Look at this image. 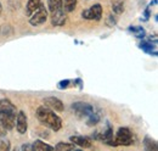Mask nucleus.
Segmentation results:
<instances>
[{
	"label": "nucleus",
	"mask_w": 158,
	"mask_h": 151,
	"mask_svg": "<svg viewBox=\"0 0 158 151\" xmlns=\"http://www.w3.org/2000/svg\"><path fill=\"white\" fill-rule=\"evenodd\" d=\"M143 145H145V149L148 151H157L158 146H157V143L155 140H152L150 136H146L145 140H143Z\"/></svg>",
	"instance_id": "nucleus-19"
},
{
	"label": "nucleus",
	"mask_w": 158,
	"mask_h": 151,
	"mask_svg": "<svg viewBox=\"0 0 158 151\" xmlns=\"http://www.w3.org/2000/svg\"><path fill=\"white\" fill-rule=\"evenodd\" d=\"M55 148L41 141V140H35L32 145V151H54Z\"/></svg>",
	"instance_id": "nucleus-14"
},
{
	"label": "nucleus",
	"mask_w": 158,
	"mask_h": 151,
	"mask_svg": "<svg viewBox=\"0 0 158 151\" xmlns=\"http://www.w3.org/2000/svg\"><path fill=\"white\" fill-rule=\"evenodd\" d=\"M112 10H113V12H114V14L120 15V14L124 11L123 1H120V0H114V1L112 2Z\"/></svg>",
	"instance_id": "nucleus-21"
},
{
	"label": "nucleus",
	"mask_w": 158,
	"mask_h": 151,
	"mask_svg": "<svg viewBox=\"0 0 158 151\" xmlns=\"http://www.w3.org/2000/svg\"><path fill=\"white\" fill-rule=\"evenodd\" d=\"M44 105H46L48 107H50L51 110L56 111V112H62L64 110V105L63 102L60 100L59 97L55 96H49L44 99Z\"/></svg>",
	"instance_id": "nucleus-8"
},
{
	"label": "nucleus",
	"mask_w": 158,
	"mask_h": 151,
	"mask_svg": "<svg viewBox=\"0 0 158 151\" xmlns=\"http://www.w3.org/2000/svg\"><path fill=\"white\" fill-rule=\"evenodd\" d=\"M1 11H2V6H1V2H0V14H1Z\"/></svg>",
	"instance_id": "nucleus-27"
},
{
	"label": "nucleus",
	"mask_w": 158,
	"mask_h": 151,
	"mask_svg": "<svg viewBox=\"0 0 158 151\" xmlns=\"http://www.w3.org/2000/svg\"><path fill=\"white\" fill-rule=\"evenodd\" d=\"M77 0H62V7L64 12H72L77 7Z\"/></svg>",
	"instance_id": "nucleus-17"
},
{
	"label": "nucleus",
	"mask_w": 158,
	"mask_h": 151,
	"mask_svg": "<svg viewBox=\"0 0 158 151\" xmlns=\"http://www.w3.org/2000/svg\"><path fill=\"white\" fill-rule=\"evenodd\" d=\"M81 17L85 19H95L100 21L102 17V6L100 4H94L91 7L83 10L81 12Z\"/></svg>",
	"instance_id": "nucleus-5"
},
{
	"label": "nucleus",
	"mask_w": 158,
	"mask_h": 151,
	"mask_svg": "<svg viewBox=\"0 0 158 151\" xmlns=\"http://www.w3.org/2000/svg\"><path fill=\"white\" fill-rule=\"evenodd\" d=\"M55 150L57 151H73L77 150V145H74L73 143H59L56 146H54Z\"/></svg>",
	"instance_id": "nucleus-16"
},
{
	"label": "nucleus",
	"mask_w": 158,
	"mask_h": 151,
	"mask_svg": "<svg viewBox=\"0 0 158 151\" xmlns=\"http://www.w3.org/2000/svg\"><path fill=\"white\" fill-rule=\"evenodd\" d=\"M21 149L22 150H32V145H23Z\"/></svg>",
	"instance_id": "nucleus-26"
},
{
	"label": "nucleus",
	"mask_w": 158,
	"mask_h": 151,
	"mask_svg": "<svg viewBox=\"0 0 158 151\" xmlns=\"http://www.w3.org/2000/svg\"><path fill=\"white\" fill-rule=\"evenodd\" d=\"M48 6H49L50 14L63 9L62 7V0H48Z\"/></svg>",
	"instance_id": "nucleus-18"
},
{
	"label": "nucleus",
	"mask_w": 158,
	"mask_h": 151,
	"mask_svg": "<svg viewBox=\"0 0 158 151\" xmlns=\"http://www.w3.org/2000/svg\"><path fill=\"white\" fill-rule=\"evenodd\" d=\"M140 48L143 51H146V53H148V54H151L153 56H157V46H156V43L152 44L150 40H143V41H141Z\"/></svg>",
	"instance_id": "nucleus-13"
},
{
	"label": "nucleus",
	"mask_w": 158,
	"mask_h": 151,
	"mask_svg": "<svg viewBox=\"0 0 158 151\" xmlns=\"http://www.w3.org/2000/svg\"><path fill=\"white\" fill-rule=\"evenodd\" d=\"M129 32H131L136 38H145L146 36V31L142 27H130Z\"/></svg>",
	"instance_id": "nucleus-22"
},
{
	"label": "nucleus",
	"mask_w": 158,
	"mask_h": 151,
	"mask_svg": "<svg viewBox=\"0 0 158 151\" xmlns=\"http://www.w3.org/2000/svg\"><path fill=\"white\" fill-rule=\"evenodd\" d=\"M96 140H101V141H103L105 144H110V141L112 140V138H113V129H112V127H111V124L110 123H107L106 124V127L105 128H102V131H98V132L94 133V135H93Z\"/></svg>",
	"instance_id": "nucleus-6"
},
{
	"label": "nucleus",
	"mask_w": 158,
	"mask_h": 151,
	"mask_svg": "<svg viewBox=\"0 0 158 151\" xmlns=\"http://www.w3.org/2000/svg\"><path fill=\"white\" fill-rule=\"evenodd\" d=\"M11 149V145H10V141L7 139H4V138H0V150L6 151Z\"/></svg>",
	"instance_id": "nucleus-23"
},
{
	"label": "nucleus",
	"mask_w": 158,
	"mask_h": 151,
	"mask_svg": "<svg viewBox=\"0 0 158 151\" xmlns=\"http://www.w3.org/2000/svg\"><path fill=\"white\" fill-rule=\"evenodd\" d=\"M72 80H69V79H66V80H61L59 83V89H66V88H68L69 87V83H71Z\"/></svg>",
	"instance_id": "nucleus-24"
},
{
	"label": "nucleus",
	"mask_w": 158,
	"mask_h": 151,
	"mask_svg": "<svg viewBox=\"0 0 158 151\" xmlns=\"http://www.w3.org/2000/svg\"><path fill=\"white\" fill-rule=\"evenodd\" d=\"M46 19H48V10L45 9V5L40 2L38 9L29 16V23L33 27H38L40 24L45 23Z\"/></svg>",
	"instance_id": "nucleus-3"
},
{
	"label": "nucleus",
	"mask_w": 158,
	"mask_h": 151,
	"mask_svg": "<svg viewBox=\"0 0 158 151\" xmlns=\"http://www.w3.org/2000/svg\"><path fill=\"white\" fill-rule=\"evenodd\" d=\"M131 144H134V135H133L131 131L127 127H120L108 145H111V146H129Z\"/></svg>",
	"instance_id": "nucleus-2"
},
{
	"label": "nucleus",
	"mask_w": 158,
	"mask_h": 151,
	"mask_svg": "<svg viewBox=\"0 0 158 151\" xmlns=\"http://www.w3.org/2000/svg\"><path fill=\"white\" fill-rule=\"evenodd\" d=\"M86 118H88V121H86V124H88V126H90V127H91V126H95V124H98V123L100 122V114L96 112V111H94V112L91 113L90 116H88Z\"/></svg>",
	"instance_id": "nucleus-20"
},
{
	"label": "nucleus",
	"mask_w": 158,
	"mask_h": 151,
	"mask_svg": "<svg viewBox=\"0 0 158 151\" xmlns=\"http://www.w3.org/2000/svg\"><path fill=\"white\" fill-rule=\"evenodd\" d=\"M16 128H17V132L20 134H26L27 129H28V119H27V116L23 111L16 114Z\"/></svg>",
	"instance_id": "nucleus-9"
},
{
	"label": "nucleus",
	"mask_w": 158,
	"mask_h": 151,
	"mask_svg": "<svg viewBox=\"0 0 158 151\" xmlns=\"http://www.w3.org/2000/svg\"><path fill=\"white\" fill-rule=\"evenodd\" d=\"M66 12L64 10H59L55 12H51V24L54 27H62L66 23Z\"/></svg>",
	"instance_id": "nucleus-11"
},
{
	"label": "nucleus",
	"mask_w": 158,
	"mask_h": 151,
	"mask_svg": "<svg viewBox=\"0 0 158 151\" xmlns=\"http://www.w3.org/2000/svg\"><path fill=\"white\" fill-rule=\"evenodd\" d=\"M72 110L74 113L78 116L79 118H84L90 116L91 113L95 111L94 106L88 104V102H83V101H78V102H73L72 104Z\"/></svg>",
	"instance_id": "nucleus-4"
},
{
	"label": "nucleus",
	"mask_w": 158,
	"mask_h": 151,
	"mask_svg": "<svg viewBox=\"0 0 158 151\" xmlns=\"http://www.w3.org/2000/svg\"><path fill=\"white\" fill-rule=\"evenodd\" d=\"M41 2V0H28L27 6H26V15L31 16L39 6V4Z\"/></svg>",
	"instance_id": "nucleus-15"
},
{
	"label": "nucleus",
	"mask_w": 158,
	"mask_h": 151,
	"mask_svg": "<svg viewBox=\"0 0 158 151\" xmlns=\"http://www.w3.org/2000/svg\"><path fill=\"white\" fill-rule=\"evenodd\" d=\"M35 116L40 123L48 128H50L54 132H57L62 128V119L57 116L54 110L48 107L46 105H41L37 109Z\"/></svg>",
	"instance_id": "nucleus-1"
},
{
	"label": "nucleus",
	"mask_w": 158,
	"mask_h": 151,
	"mask_svg": "<svg viewBox=\"0 0 158 151\" xmlns=\"http://www.w3.org/2000/svg\"><path fill=\"white\" fill-rule=\"evenodd\" d=\"M0 113H17V109L9 99H1L0 100Z\"/></svg>",
	"instance_id": "nucleus-12"
},
{
	"label": "nucleus",
	"mask_w": 158,
	"mask_h": 151,
	"mask_svg": "<svg viewBox=\"0 0 158 151\" xmlns=\"http://www.w3.org/2000/svg\"><path fill=\"white\" fill-rule=\"evenodd\" d=\"M16 114L17 113H0V126L5 131H10L16 124Z\"/></svg>",
	"instance_id": "nucleus-7"
},
{
	"label": "nucleus",
	"mask_w": 158,
	"mask_h": 151,
	"mask_svg": "<svg viewBox=\"0 0 158 151\" xmlns=\"http://www.w3.org/2000/svg\"><path fill=\"white\" fill-rule=\"evenodd\" d=\"M114 24H116V19H113L112 15H110V16H108V19H107V26H108V27H113Z\"/></svg>",
	"instance_id": "nucleus-25"
},
{
	"label": "nucleus",
	"mask_w": 158,
	"mask_h": 151,
	"mask_svg": "<svg viewBox=\"0 0 158 151\" xmlns=\"http://www.w3.org/2000/svg\"><path fill=\"white\" fill-rule=\"evenodd\" d=\"M69 140L74 145H78L79 148H83V149H89L93 145L91 140L88 136H84V135H72L69 138Z\"/></svg>",
	"instance_id": "nucleus-10"
}]
</instances>
